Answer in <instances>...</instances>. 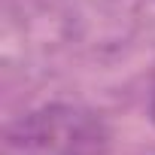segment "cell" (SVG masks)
Returning a JSON list of instances; mask_svg holds the SVG:
<instances>
[{"mask_svg": "<svg viewBox=\"0 0 155 155\" xmlns=\"http://www.w3.org/2000/svg\"><path fill=\"white\" fill-rule=\"evenodd\" d=\"M110 131L101 116L70 104H49L15 119L3 134V155H104Z\"/></svg>", "mask_w": 155, "mask_h": 155, "instance_id": "6da1fadb", "label": "cell"}, {"mask_svg": "<svg viewBox=\"0 0 155 155\" xmlns=\"http://www.w3.org/2000/svg\"><path fill=\"white\" fill-rule=\"evenodd\" d=\"M152 122H155V97H152Z\"/></svg>", "mask_w": 155, "mask_h": 155, "instance_id": "7a4b0ae2", "label": "cell"}]
</instances>
